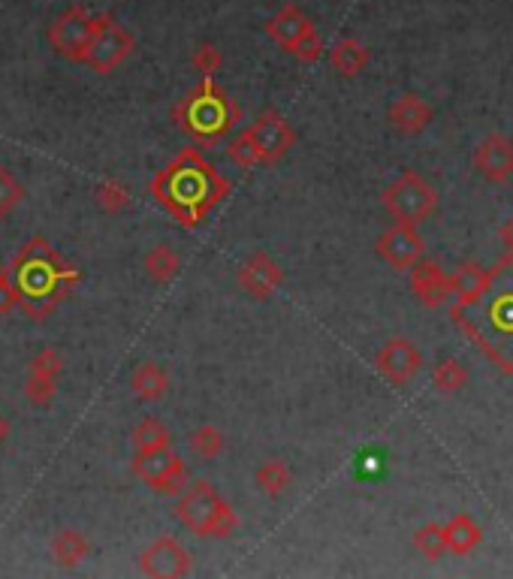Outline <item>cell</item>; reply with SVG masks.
Here are the masks:
<instances>
[{
    "label": "cell",
    "instance_id": "32",
    "mask_svg": "<svg viewBox=\"0 0 513 579\" xmlns=\"http://www.w3.org/2000/svg\"><path fill=\"white\" fill-rule=\"evenodd\" d=\"M22 200H25V184L16 178L13 169L0 166V221L13 218V212L22 206Z\"/></svg>",
    "mask_w": 513,
    "mask_h": 579
},
{
    "label": "cell",
    "instance_id": "24",
    "mask_svg": "<svg viewBox=\"0 0 513 579\" xmlns=\"http://www.w3.org/2000/svg\"><path fill=\"white\" fill-rule=\"evenodd\" d=\"M130 441H133V456H145V453H154L163 447H173V435H169V429L157 417H142L133 426Z\"/></svg>",
    "mask_w": 513,
    "mask_h": 579
},
{
    "label": "cell",
    "instance_id": "15",
    "mask_svg": "<svg viewBox=\"0 0 513 579\" xmlns=\"http://www.w3.org/2000/svg\"><path fill=\"white\" fill-rule=\"evenodd\" d=\"M471 166L486 181L513 178V139L504 133H489L483 142H477V148L471 154Z\"/></svg>",
    "mask_w": 513,
    "mask_h": 579
},
{
    "label": "cell",
    "instance_id": "3",
    "mask_svg": "<svg viewBox=\"0 0 513 579\" xmlns=\"http://www.w3.org/2000/svg\"><path fill=\"white\" fill-rule=\"evenodd\" d=\"M7 269L19 299V311L37 323L52 317L70 296V290L82 281V272L43 233L31 236L7 263Z\"/></svg>",
    "mask_w": 513,
    "mask_h": 579
},
{
    "label": "cell",
    "instance_id": "31",
    "mask_svg": "<svg viewBox=\"0 0 513 579\" xmlns=\"http://www.w3.org/2000/svg\"><path fill=\"white\" fill-rule=\"evenodd\" d=\"M432 383L438 393H459L462 386L468 383V371L459 359H441L435 368H432Z\"/></svg>",
    "mask_w": 513,
    "mask_h": 579
},
{
    "label": "cell",
    "instance_id": "9",
    "mask_svg": "<svg viewBox=\"0 0 513 579\" xmlns=\"http://www.w3.org/2000/svg\"><path fill=\"white\" fill-rule=\"evenodd\" d=\"M130 471L139 483H145L157 495H179L188 486V462L173 447L133 456Z\"/></svg>",
    "mask_w": 513,
    "mask_h": 579
},
{
    "label": "cell",
    "instance_id": "25",
    "mask_svg": "<svg viewBox=\"0 0 513 579\" xmlns=\"http://www.w3.org/2000/svg\"><path fill=\"white\" fill-rule=\"evenodd\" d=\"M254 486H257L260 495H266V498H281V495L293 486V471H290L287 462H281V459H266V462L254 471Z\"/></svg>",
    "mask_w": 513,
    "mask_h": 579
},
{
    "label": "cell",
    "instance_id": "22",
    "mask_svg": "<svg viewBox=\"0 0 513 579\" xmlns=\"http://www.w3.org/2000/svg\"><path fill=\"white\" fill-rule=\"evenodd\" d=\"M52 555L61 567H79L91 555V540L79 528H61L52 537Z\"/></svg>",
    "mask_w": 513,
    "mask_h": 579
},
{
    "label": "cell",
    "instance_id": "30",
    "mask_svg": "<svg viewBox=\"0 0 513 579\" xmlns=\"http://www.w3.org/2000/svg\"><path fill=\"white\" fill-rule=\"evenodd\" d=\"M94 200H97V206H100L106 215H121V212L130 209V190H127V184L109 178V181L97 184Z\"/></svg>",
    "mask_w": 513,
    "mask_h": 579
},
{
    "label": "cell",
    "instance_id": "14",
    "mask_svg": "<svg viewBox=\"0 0 513 579\" xmlns=\"http://www.w3.org/2000/svg\"><path fill=\"white\" fill-rule=\"evenodd\" d=\"M236 284L245 290V296L263 302L269 296H275V290L284 284V269L275 257L263 254V251H254L236 272Z\"/></svg>",
    "mask_w": 513,
    "mask_h": 579
},
{
    "label": "cell",
    "instance_id": "2",
    "mask_svg": "<svg viewBox=\"0 0 513 579\" xmlns=\"http://www.w3.org/2000/svg\"><path fill=\"white\" fill-rule=\"evenodd\" d=\"M456 326L486 353V359L513 374V260L507 257L489 269L483 290L453 305Z\"/></svg>",
    "mask_w": 513,
    "mask_h": 579
},
{
    "label": "cell",
    "instance_id": "1",
    "mask_svg": "<svg viewBox=\"0 0 513 579\" xmlns=\"http://www.w3.org/2000/svg\"><path fill=\"white\" fill-rule=\"evenodd\" d=\"M230 190V178L200 148L179 151L151 178V197L185 230L200 227L230 197Z\"/></svg>",
    "mask_w": 513,
    "mask_h": 579
},
{
    "label": "cell",
    "instance_id": "26",
    "mask_svg": "<svg viewBox=\"0 0 513 579\" xmlns=\"http://www.w3.org/2000/svg\"><path fill=\"white\" fill-rule=\"evenodd\" d=\"M486 269H480L477 263H462L459 269H453L450 272V296L456 299V302H468V299H474L480 290H483V284H486Z\"/></svg>",
    "mask_w": 513,
    "mask_h": 579
},
{
    "label": "cell",
    "instance_id": "36",
    "mask_svg": "<svg viewBox=\"0 0 513 579\" xmlns=\"http://www.w3.org/2000/svg\"><path fill=\"white\" fill-rule=\"evenodd\" d=\"M13 311H19V299H16L13 281H10V269L0 266V317H7Z\"/></svg>",
    "mask_w": 513,
    "mask_h": 579
},
{
    "label": "cell",
    "instance_id": "6",
    "mask_svg": "<svg viewBox=\"0 0 513 579\" xmlns=\"http://www.w3.org/2000/svg\"><path fill=\"white\" fill-rule=\"evenodd\" d=\"M176 519L197 537H233L239 513L209 480H188L176 501Z\"/></svg>",
    "mask_w": 513,
    "mask_h": 579
},
{
    "label": "cell",
    "instance_id": "23",
    "mask_svg": "<svg viewBox=\"0 0 513 579\" xmlns=\"http://www.w3.org/2000/svg\"><path fill=\"white\" fill-rule=\"evenodd\" d=\"M480 525L468 516V513H456L447 525H444V540H447V552L453 555H468L480 546Z\"/></svg>",
    "mask_w": 513,
    "mask_h": 579
},
{
    "label": "cell",
    "instance_id": "27",
    "mask_svg": "<svg viewBox=\"0 0 513 579\" xmlns=\"http://www.w3.org/2000/svg\"><path fill=\"white\" fill-rule=\"evenodd\" d=\"M224 447H227V438H224V432L218 429V426H197L194 432H191V438H188V450L197 456V459H203V462H215L221 453H224Z\"/></svg>",
    "mask_w": 513,
    "mask_h": 579
},
{
    "label": "cell",
    "instance_id": "17",
    "mask_svg": "<svg viewBox=\"0 0 513 579\" xmlns=\"http://www.w3.org/2000/svg\"><path fill=\"white\" fill-rule=\"evenodd\" d=\"M432 118H435V112H432V106H429L420 94H402V97L393 100V106L387 109V121H390L399 133H405V136L423 133V130L432 124Z\"/></svg>",
    "mask_w": 513,
    "mask_h": 579
},
{
    "label": "cell",
    "instance_id": "4",
    "mask_svg": "<svg viewBox=\"0 0 513 579\" xmlns=\"http://www.w3.org/2000/svg\"><path fill=\"white\" fill-rule=\"evenodd\" d=\"M169 115L185 136L200 145H215L227 139L242 121L239 103L221 85H215V79H203L197 88H191Z\"/></svg>",
    "mask_w": 513,
    "mask_h": 579
},
{
    "label": "cell",
    "instance_id": "37",
    "mask_svg": "<svg viewBox=\"0 0 513 579\" xmlns=\"http://www.w3.org/2000/svg\"><path fill=\"white\" fill-rule=\"evenodd\" d=\"M498 239H501V245L507 248V254H510V260H513V218L498 230Z\"/></svg>",
    "mask_w": 513,
    "mask_h": 579
},
{
    "label": "cell",
    "instance_id": "13",
    "mask_svg": "<svg viewBox=\"0 0 513 579\" xmlns=\"http://www.w3.org/2000/svg\"><path fill=\"white\" fill-rule=\"evenodd\" d=\"M375 254L396 272L411 269L420 257H423V236L417 233L414 224H393L387 233H381V239L375 242Z\"/></svg>",
    "mask_w": 513,
    "mask_h": 579
},
{
    "label": "cell",
    "instance_id": "18",
    "mask_svg": "<svg viewBox=\"0 0 513 579\" xmlns=\"http://www.w3.org/2000/svg\"><path fill=\"white\" fill-rule=\"evenodd\" d=\"M308 28H311V19H308L296 4H284V7L266 22V37L275 40L284 52H290Z\"/></svg>",
    "mask_w": 513,
    "mask_h": 579
},
{
    "label": "cell",
    "instance_id": "33",
    "mask_svg": "<svg viewBox=\"0 0 513 579\" xmlns=\"http://www.w3.org/2000/svg\"><path fill=\"white\" fill-rule=\"evenodd\" d=\"M191 64H194V70H197L203 79H212V76L224 67V55H221V49H218L215 43H200V46L194 49V55H191Z\"/></svg>",
    "mask_w": 513,
    "mask_h": 579
},
{
    "label": "cell",
    "instance_id": "38",
    "mask_svg": "<svg viewBox=\"0 0 513 579\" xmlns=\"http://www.w3.org/2000/svg\"><path fill=\"white\" fill-rule=\"evenodd\" d=\"M7 438H10V420H7L4 414H0V447L7 444Z\"/></svg>",
    "mask_w": 513,
    "mask_h": 579
},
{
    "label": "cell",
    "instance_id": "16",
    "mask_svg": "<svg viewBox=\"0 0 513 579\" xmlns=\"http://www.w3.org/2000/svg\"><path fill=\"white\" fill-rule=\"evenodd\" d=\"M411 287L417 293V299L429 308H438L450 299V275L441 269L438 260H426L420 257L411 266Z\"/></svg>",
    "mask_w": 513,
    "mask_h": 579
},
{
    "label": "cell",
    "instance_id": "29",
    "mask_svg": "<svg viewBox=\"0 0 513 579\" xmlns=\"http://www.w3.org/2000/svg\"><path fill=\"white\" fill-rule=\"evenodd\" d=\"M414 549L429 558V561H438L447 555V540H444V525L441 522H426L414 531Z\"/></svg>",
    "mask_w": 513,
    "mask_h": 579
},
{
    "label": "cell",
    "instance_id": "34",
    "mask_svg": "<svg viewBox=\"0 0 513 579\" xmlns=\"http://www.w3.org/2000/svg\"><path fill=\"white\" fill-rule=\"evenodd\" d=\"M290 55H293L299 64H317V61L323 58V40H320V34H317L314 25L299 37V43L290 49Z\"/></svg>",
    "mask_w": 513,
    "mask_h": 579
},
{
    "label": "cell",
    "instance_id": "20",
    "mask_svg": "<svg viewBox=\"0 0 513 579\" xmlns=\"http://www.w3.org/2000/svg\"><path fill=\"white\" fill-rule=\"evenodd\" d=\"M329 64L338 76H345V79H357L366 67H369V49L354 40V37H345V40H338L332 49H329Z\"/></svg>",
    "mask_w": 513,
    "mask_h": 579
},
{
    "label": "cell",
    "instance_id": "8",
    "mask_svg": "<svg viewBox=\"0 0 513 579\" xmlns=\"http://www.w3.org/2000/svg\"><path fill=\"white\" fill-rule=\"evenodd\" d=\"M100 28V16L88 13L85 7H67L49 28V46L70 64H85L94 34Z\"/></svg>",
    "mask_w": 513,
    "mask_h": 579
},
{
    "label": "cell",
    "instance_id": "21",
    "mask_svg": "<svg viewBox=\"0 0 513 579\" xmlns=\"http://www.w3.org/2000/svg\"><path fill=\"white\" fill-rule=\"evenodd\" d=\"M142 269H145V275L154 281V284H160V287H166V284H173L176 278H179V272H182V257L169 248V245H154L148 254H145V260H142Z\"/></svg>",
    "mask_w": 513,
    "mask_h": 579
},
{
    "label": "cell",
    "instance_id": "7",
    "mask_svg": "<svg viewBox=\"0 0 513 579\" xmlns=\"http://www.w3.org/2000/svg\"><path fill=\"white\" fill-rule=\"evenodd\" d=\"M381 206L387 209V215L393 221L417 227L426 218H432V212L438 209V193H435V187L420 172L405 169L390 187H384Z\"/></svg>",
    "mask_w": 513,
    "mask_h": 579
},
{
    "label": "cell",
    "instance_id": "28",
    "mask_svg": "<svg viewBox=\"0 0 513 579\" xmlns=\"http://www.w3.org/2000/svg\"><path fill=\"white\" fill-rule=\"evenodd\" d=\"M22 396H25V402L31 408H49L55 402V396H58V377L28 371L25 386H22Z\"/></svg>",
    "mask_w": 513,
    "mask_h": 579
},
{
    "label": "cell",
    "instance_id": "5",
    "mask_svg": "<svg viewBox=\"0 0 513 579\" xmlns=\"http://www.w3.org/2000/svg\"><path fill=\"white\" fill-rule=\"evenodd\" d=\"M296 145V130L278 109H263L254 124L239 127L227 142V157L239 169L269 166L287 157V151Z\"/></svg>",
    "mask_w": 513,
    "mask_h": 579
},
{
    "label": "cell",
    "instance_id": "12",
    "mask_svg": "<svg viewBox=\"0 0 513 579\" xmlns=\"http://www.w3.org/2000/svg\"><path fill=\"white\" fill-rule=\"evenodd\" d=\"M375 368L381 377H387L393 386L411 383L420 368H423V353L411 338H390L378 353H375Z\"/></svg>",
    "mask_w": 513,
    "mask_h": 579
},
{
    "label": "cell",
    "instance_id": "10",
    "mask_svg": "<svg viewBox=\"0 0 513 579\" xmlns=\"http://www.w3.org/2000/svg\"><path fill=\"white\" fill-rule=\"evenodd\" d=\"M136 52V37L115 22L112 13H100V28L94 34V43L88 49V58L82 67H88L97 76H109L115 73L130 55Z\"/></svg>",
    "mask_w": 513,
    "mask_h": 579
},
{
    "label": "cell",
    "instance_id": "35",
    "mask_svg": "<svg viewBox=\"0 0 513 579\" xmlns=\"http://www.w3.org/2000/svg\"><path fill=\"white\" fill-rule=\"evenodd\" d=\"M28 371L49 374V377H61V374H64V356H61L55 347H43V350L28 362Z\"/></svg>",
    "mask_w": 513,
    "mask_h": 579
},
{
    "label": "cell",
    "instance_id": "11",
    "mask_svg": "<svg viewBox=\"0 0 513 579\" xmlns=\"http://www.w3.org/2000/svg\"><path fill=\"white\" fill-rule=\"evenodd\" d=\"M139 570L151 579H182L194 570V555L173 534H160L139 555Z\"/></svg>",
    "mask_w": 513,
    "mask_h": 579
},
{
    "label": "cell",
    "instance_id": "19",
    "mask_svg": "<svg viewBox=\"0 0 513 579\" xmlns=\"http://www.w3.org/2000/svg\"><path fill=\"white\" fill-rule=\"evenodd\" d=\"M130 393L139 402H160L169 393V374L160 362H139L130 374Z\"/></svg>",
    "mask_w": 513,
    "mask_h": 579
}]
</instances>
